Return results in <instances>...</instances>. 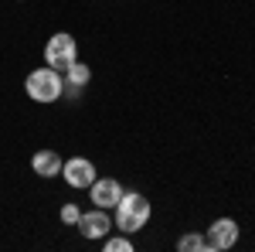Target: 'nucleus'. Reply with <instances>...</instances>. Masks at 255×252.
Returning <instances> with one entry per match:
<instances>
[{
	"mask_svg": "<svg viewBox=\"0 0 255 252\" xmlns=\"http://www.w3.org/2000/svg\"><path fill=\"white\" fill-rule=\"evenodd\" d=\"M116 218H113V225H116L123 235H136L146 222H150V201L143 198V194H123L119 198V205L113 208Z\"/></svg>",
	"mask_w": 255,
	"mask_h": 252,
	"instance_id": "nucleus-1",
	"label": "nucleus"
},
{
	"mask_svg": "<svg viewBox=\"0 0 255 252\" xmlns=\"http://www.w3.org/2000/svg\"><path fill=\"white\" fill-rule=\"evenodd\" d=\"M24 89H27V96L34 99V102H55V99H61V92H65V82H61V75L48 65V68H34V72L27 75V82H24Z\"/></svg>",
	"mask_w": 255,
	"mask_h": 252,
	"instance_id": "nucleus-2",
	"label": "nucleus"
},
{
	"mask_svg": "<svg viewBox=\"0 0 255 252\" xmlns=\"http://www.w3.org/2000/svg\"><path fill=\"white\" fill-rule=\"evenodd\" d=\"M44 61H48L55 72H68V65L75 61V38L65 34V31H58L55 38L48 41V48H44Z\"/></svg>",
	"mask_w": 255,
	"mask_h": 252,
	"instance_id": "nucleus-3",
	"label": "nucleus"
},
{
	"mask_svg": "<svg viewBox=\"0 0 255 252\" xmlns=\"http://www.w3.org/2000/svg\"><path fill=\"white\" fill-rule=\"evenodd\" d=\"M238 242V225L232 218H218L215 225L208 229V239H204V249L208 252H225Z\"/></svg>",
	"mask_w": 255,
	"mask_h": 252,
	"instance_id": "nucleus-4",
	"label": "nucleus"
},
{
	"mask_svg": "<svg viewBox=\"0 0 255 252\" xmlns=\"http://www.w3.org/2000/svg\"><path fill=\"white\" fill-rule=\"evenodd\" d=\"M61 174H65V181H68L72 188H92L96 167H92V160H85V157H72V160L61 164Z\"/></svg>",
	"mask_w": 255,
	"mask_h": 252,
	"instance_id": "nucleus-5",
	"label": "nucleus"
},
{
	"mask_svg": "<svg viewBox=\"0 0 255 252\" xmlns=\"http://www.w3.org/2000/svg\"><path fill=\"white\" fill-rule=\"evenodd\" d=\"M89 194H92V205L96 208H116L119 198H123V188H119V181H113V177H96L92 181V188H89Z\"/></svg>",
	"mask_w": 255,
	"mask_h": 252,
	"instance_id": "nucleus-6",
	"label": "nucleus"
},
{
	"mask_svg": "<svg viewBox=\"0 0 255 252\" xmlns=\"http://www.w3.org/2000/svg\"><path fill=\"white\" fill-rule=\"evenodd\" d=\"M79 232L85 235V239H106L109 235V229H116L113 222H109V215H106V208H96V212H85L79 215Z\"/></svg>",
	"mask_w": 255,
	"mask_h": 252,
	"instance_id": "nucleus-7",
	"label": "nucleus"
},
{
	"mask_svg": "<svg viewBox=\"0 0 255 252\" xmlns=\"http://www.w3.org/2000/svg\"><path fill=\"white\" fill-rule=\"evenodd\" d=\"M31 167H34L38 177H55V174H61V157L55 150H38L34 160H31Z\"/></svg>",
	"mask_w": 255,
	"mask_h": 252,
	"instance_id": "nucleus-8",
	"label": "nucleus"
},
{
	"mask_svg": "<svg viewBox=\"0 0 255 252\" xmlns=\"http://www.w3.org/2000/svg\"><path fill=\"white\" fill-rule=\"evenodd\" d=\"M65 75H68V85H75V89H85V85H89V78H92V72H89V65H85V61H72V65H68V72H65Z\"/></svg>",
	"mask_w": 255,
	"mask_h": 252,
	"instance_id": "nucleus-9",
	"label": "nucleus"
},
{
	"mask_svg": "<svg viewBox=\"0 0 255 252\" xmlns=\"http://www.w3.org/2000/svg\"><path fill=\"white\" fill-rule=\"evenodd\" d=\"M177 249H180V252H201V249H204V239L191 232V235H184V239L177 242Z\"/></svg>",
	"mask_w": 255,
	"mask_h": 252,
	"instance_id": "nucleus-10",
	"label": "nucleus"
},
{
	"mask_svg": "<svg viewBox=\"0 0 255 252\" xmlns=\"http://www.w3.org/2000/svg\"><path fill=\"white\" fill-rule=\"evenodd\" d=\"M106 252H133V242L123 235H109L106 239Z\"/></svg>",
	"mask_w": 255,
	"mask_h": 252,
	"instance_id": "nucleus-11",
	"label": "nucleus"
},
{
	"mask_svg": "<svg viewBox=\"0 0 255 252\" xmlns=\"http://www.w3.org/2000/svg\"><path fill=\"white\" fill-rule=\"evenodd\" d=\"M79 208H75V205H65V208H61V222H68V225H75V222H79Z\"/></svg>",
	"mask_w": 255,
	"mask_h": 252,
	"instance_id": "nucleus-12",
	"label": "nucleus"
}]
</instances>
